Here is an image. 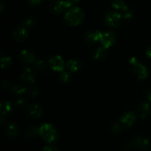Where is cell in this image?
<instances>
[{
    "label": "cell",
    "mask_w": 151,
    "mask_h": 151,
    "mask_svg": "<svg viewBox=\"0 0 151 151\" xmlns=\"http://www.w3.org/2000/svg\"><path fill=\"white\" fill-rule=\"evenodd\" d=\"M84 19V14L82 10L78 7H74L69 9L65 15V20L69 24L76 26L80 24Z\"/></svg>",
    "instance_id": "6da1fadb"
},
{
    "label": "cell",
    "mask_w": 151,
    "mask_h": 151,
    "mask_svg": "<svg viewBox=\"0 0 151 151\" xmlns=\"http://www.w3.org/2000/svg\"><path fill=\"white\" fill-rule=\"evenodd\" d=\"M38 131L40 137L47 142H52L57 138V132L50 124H43L38 128Z\"/></svg>",
    "instance_id": "7a4b0ae2"
},
{
    "label": "cell",
    "mask_w": 151,
    "mask_h": 151,
    "mask_svg": "<svg viewBox=\"0 0 151 151\" xmlns=\"http://www.w3.org/2000/svg\"><path fill=\"white\" fill-rule=\"evenodd\" d=\"M130 63L133 66V71L134 74L137 76V78L139 79H145L148 75L147 69L144 65L140 63L136 58H131L130 60Z\"/></svg>",
    "instance_id": "3957f363"
},
{
    "label": "cell",
    "mask_w": 151,
    "mask_h": 151,
    "mask_svg": "<svg viewBox=\"0 0 151 151\" xmlns=\"http://www.w3.org/2000/svg\"><path fill=\"white\" fill-rule=\"evenodd\" d=\"M115 41H116V35L111 31H107L103 33L100 40L102 46L105 49H109V47H111L112 45H114Z\"/></svg>",
    "instance_id": "277c9868"
},
{
    "label": "cell",
    "mask_w": 151,
    "mask_h": 151,
    "mask_svg": "<svg viewBox=\"0 0 151 151\" xmlns=\"http://www.w3.org/2000/svg\"><path fill=\"white\" fill-rule=\"evenodd\" d=\"M49 64L50 67L55 72H62L64 69V60L59 55L52 57L49 60Z\"/></svg>",
    "instance_id": "5b68a950"
},
{
    "label": "cell",
    "mask_w": 151,
    "mask_h": 151,
    "mask_svg": "<svg viewBox=\"0 0 151 151\" xmlns=\"http://www.w3.org/2000/svg\"><path fill=\"white\" fill-rule=\"evenodd\" d=\"M122 19V16L117 12H111L109 13L106 18V23L112 27H116L119 24Z\"/></svg>",
    "instance_id": "8992f818"
},
{
    "label": "cell",
    "mask_w": 151,
    "mask_h": 151,
    "mask_svg": "<svg viewBox=\"0 0 151 151\" xmlns=\"http://www.w3.org/2000/svg\"><path fill=\"white\" fill-rule=\"evenodd\" d=\"M72 2L69 0H60L57 1L52 7L53 13L58 14V13H62L66 9H69L72 6Z\"/></svg>",
    "instance_id": "52a82bcc"
},
{
    "label": "cell",
    "mask_w": 151,
    "mask_h": 151,
    "mask_svg": "<svg viewBox=\"0 0 151 151\" xmlns=\"http://www.w3.org/2000/svg\"><path fill=\"white\" fill-rule=\"evenodd\" d=\"M136 119H137V118H136L135 114L132 111L127 112L125 114L122 115V117L120 118L121 122L126 127L132 126L134 122H135Z\"/></svg>",
    "instance_id": "ba28073f"
},
{
    "label": "cell",
    "mask_w": 151,
    "mask_h": 151,
    "mask_svg": "<svg viewBox=\"0 0 151 151\" xmlns=\"http://www.w3.org/2000/svg\"><path fill=\"white\" fill-rule=\"evenodd\" d=\"M103 34L100 31H94V32H88L86 35V41L88 44H93L97 41H100Z\"/></svg>",
    "instance_id": "9c48e42d"
},
{
    "label": "cell",
    "mask_w": 151,
    "mask_h": 151,
    "mask_svg": "<svg viewBox=\"0 0 151 151\" xmlns=\"http://www.w3.org/2000/svg\"><path fill=\"white\" fill-rule=\"evenodd\" d=\"M20 59L22 62L26 63H35V56L33 53L28 50H23L20 54Z\"/></svg>",
    "instance_id": "30bf717a"
},
{
    "label": "cell",
    "mask_w": 151,
    "mask_h": 151,
    "mask_svg": "<svg viewBox=\"0 0 151 151\" xmlns=\"http://www.w3.org/2000/svg\"><path fill=\"white\" fill-rule=\"evenodd\" d=\"M22 79L27 83H33L35 81V72L30 68H25L22 74Z\"/></svg>",
    "instance_id": "8fae6325"
},
{
    "label": "cell",
    "mask_w": 151,
    "mask_h": 151,
    "mask_svg": "<svg viewBox=\"0 0 151 151\" xmlns=\"http://www.w3.org/2000/svg\"><path fill=\"white\" fill-rule=\"evenodd\" d=\"M13 37L18 41L24 40L27 37V30L26 27H24V26H22L18 28L15 31L14 33H13Z\"/></svg>",
    "instance_id": "7c38bea8"
},
{
    "label": "cell",
    "mask_w": 151,
    "mask_h": 151,
    "mask_svg": "<svg viewBox=\"0 0 151 151\" xmlns=\"http://www.w3.org/2000/svg\"><path fill=\"white\" fill-rule=\"evenodd\" d=\"M134 145L137 148L142 150H145L149 146V141L147 139L143 137H137L134 139Z\"/></svg>",
    "instance_id": "4fadbf2b"
},
{
    "label": "cell",
    "mask_w": 151,
    "mask_h": 151,
    "mask_svg": "<svg viewBox=\"0 0 151 151\" xmlns=\"http://www.w3.org/2000/svg\"><path fill=\"white\" fill-rule=\"evenodd\" d=\"M29 114L32 117L39 118L42 114V111H41V107L38 105L33 104L29 106Z\"/></svg>",
    "instance_id": "5bb4252c"
},
{
    "label": "cell",
    "mask_w": 151,
    "mask_h": 151,
    "mask_svg": "<svg viewBox=\"0 0 151 151\" xmlns=\"http://www.w3.org/2000/svg\"><path fill=\"white\" fill-rule=\"evenodd\" d=\"M111 4L116 10H121L122 11L128 10V6L125 4L124 0H111Z\"/></svg>",
    "instance_id": "9a60e30c"
},
{
    "label": "cell",
    "mask_w": 151,
    "mask_h": 151,
    "mask_svg": "<svg viewBox=\"0 0 151 151\" xmlns=\"http://www.w3.org/2000/svg\"><path fill=\"white\" fill-rule=\"evenodd\" d=\"M68 69L72 72H76L81 68V63L76 60H70L66 63Z\"/></svg>",
    "instance_id": "2e32d148"
},
{
    "label": "cell",
    "mask_w": 151,
    "mask_h": 151,
    "mask_svg": "<svg viewBox=\"0 0 151 151\" xmlns=\"http://www.w3.org/2000/svg\"><path fill=\"white\" fill-rule=\"evenodd\" d=\"M150 112V106L148 103H144L140 106L139 114L142 118H145L149 115Z\"/></svg>",
    "instance_id": "e0dca14e"
},
{
    "label": "cell",
    "mask_w": 151,
    "mask_h": 151,
    "mask_svg": "<svg viewBox=\"0 0 151 151\" xmlns=\"http://www.w3.org/2000/svg\"><path fill=\"white\" fill-rule=\"evenodd\" d=\"M0 108H1V114L4 115L12 110V105L10 102L2 101L1 103V105H0Z\"/></svg>",
    "instance_id": "ac0fdd59"
},
{
    "label": "cell",
    "mask_w": 151,
    "mask_h": 151,
    "mask_svg": "<svg viewBox=\"0 0 151 151\" xmlns=\"http://www.w3.org/2000/svg\"><path fill=\"white\" fill-rule=\"evenodd\" d=\"M7 134L10 138H14L17 135V127L15 123H10L7 129Z\"/></svg>",
    "instance_id": "d6986e66"
},
{
    "label": "cell",
    "mask_w": 151,
    "mask_h": 151,
    "mask_svg": "<svg viewBox=\"0 0 151 151\" xmlns=\"http://www.w3.org/2000/svg\"><path fill=\"white\" fill-rule=\"evenodd\" d=\"M106 50L104 47H99L96 52H94V58L97 60H100V59H103L106 56Z\"/></svg>",
    "instance_id": "ffe728a7"
},
{
    "label": "cell",
    "mask_w": 151,
    "mask_h": 151,
    "mask_svg": "<svg viewBox=\"0 0 151 151\" xmlns=\"http://www.w3.org/2000/svg\"><path fill=\"white\" fill-rule=\"evenodd\" d=\"M12 63L11 58L8 56H3L1 59V68L4 69V68H7L10 66Z\"/></svg>",
    "instance_id": "44dd1931"
},
{
    "label": "cell",
    "mask_w": 151,
    "mask_h": 151,
    "mask_svg": "<svg viewBox=\"0 0 151 151\" xmlns=\"http://www.w3.org/2000/svg\"><path fill=\"white\" fill-rule=\"evenodd\" d=\"M35 68L39 72H44L46 69V67H47V64H46L45 62L42 60H39L38 61L35 62Z\"/></svg>",
    "instance_id": "7402d4cb"
},
{
    "label": "cell",
    "mask_w": 151,
    "mask_h": 151,
    "mask_svg": "<svg viewBox=\"0 0 151 151\" xmlns=\"http://www.w3.org/2000/svg\"><path fill=\"white\" fill-rule=\"evenodd\" d=\"M38 134H39V131H38V128H31L28 130L27 133V136L29 138H34V137H36Z\"/></svg>",
    "instance_id": "603a6c76"
},
{
    "label": "cell",
    "mask_w": 151,
    "mask_h": 151,
    "mask_svg": "<svg viewBox=\"0 0 151 151\" xmlns=\"http://www.w3.org/2000/svg\"><path fill=\"white\" fill-rule=\"evenodd\" d=\"M26 88H24L22 86H16L13 87V92L14 93V94H19V95L24 94V93L26 92Z\"/></svg>",
    "instance_id": "cb8c5ba5"
},
{
    "label": "cell",
    "mask_w": 151,
    "mask_h": 151,
    "mask_svg": "<svg viewBox=\"0 0 151 151\" xmlns=\"http://www.w3.org/2000/svg\"><path fill=\"white\" fill-rule=\"evenodd\" d=\"M60 78L63 83H67L70 80V75H69V74L68 72H63L61 73V75H60Z\"/></svg>",
    "instance_id": "d4e9b609"
},
{
    "label": "cell",
    "mask_w": 151,
    "mask_h": 151,
    "mask_svg": "<svg viewBox=\"0 0 151 151\" xmlns=\"http://www.w3.org/2000/svg\"><path fill=\"white\" fill-rule=\"evenodd\" d=\"M34 23H35V21H34L33 19H27V20L24 23L22 24V26H24V27H32V25L34 24Z\"/></svg>",
    "instance_id": "484cf974"
},
{
    "label": "cell",
    "mask_w": 151,
    "mask_h": 151,
    "mask_svg": "<svg viewBox=\"0 0 151 151\" xmlns=\"http://www.w3.org/2000/svg\"><path fill=\"white\" fill-rule=\"evenodd\" d=\"M111 130H112V131H113L114 133H119V131L122 130V127L119 125V124L114 123L113 125V126H112Z\"/></svg>",
    "instance_id": "4316f807"
},
{
    "label": "cell",
    "mask_w": 151,
    "mask_h": 151,
    "mask_svg": "<svg viewBox=\"0 0 151 151\" xmlns=\"http://www.w3.org/2000/svg\"><path fill=\"white\" fill-rule=\"evenodd\" d=\"M43 151H58V148L56 147L53 145H48L46 146L44 148Z\"/></svg>",
    "instance_id": "83f0119b"
},
{
    "label": "cell",
    "mask_w": 151,
    "mask_h": 151,
    "mask_svg": "<svg viewBox=\"0 0 151 151\" xmlns=\"http://www.w3.org/2000/svg\"><path fill=\"white\" fill-rule=\"evenodd\" d=\"M123 17L125 18V19H131V17L133 16V14L132 13H131V11H130L129 10H125V11H123Z\"/></svg>",
    "instance_id": "f1b7e54d"
},
{
    "label": "cell",
    "mask_w": 151,
    "mask_h": 151,
    "mask_svg": "<svg viewBox=\"0 0 151 151\" xmlns=\"http://www.w3.org/2000/svg\"><path fill=\"white\" fill-rule=\"evenodd\" d=\"M29 94H30L31 96H35L38 94V90L35 88H31L29 90Z\"/></svg>",
    "instance_id": "f546056e"
},
{
    "label": "cell",
    "mask_w": 151,
    "mask_h": 151,
    "mask_svg": "<svg viewBox=\"0 0 151 151\" xmlns=\"http://www.w3.org/2000/svg\"><path fill=\"white\" fill-rule=\"evenodd\" d=\"M42 0H29V3L30 4H32V6H37L41 2Z\"/></svg>",
    "instance_id": "4dcf8cb0"
},
{
    "label": "cell",
    "mask_w": 151,
    "mask_h": 151,
    "mask_svg": "<svg viewBox=\"0 0 151 151\" xmlns=\"http://www.w3.org/2000/svg\"><path fill=\"white\" fill-rule=\"evenodd\" d=\"M17 106H24V101L23 100H19L17 101Z\"/></svg>",
    "instance_id": "1f68e13d"
},
{
    "label": "cell",
    "mask_w": 151,
    "mask_h": 151,
    "mask_svg": "<svg viewBox=\"0 0 151 151\" xmlns=\"http://www.w3.org/2000/svg\"><path fill=\"white\" fill-rule=\"evenodd\" d=\"M146 55H147V57L151 58V47H149L147 50V51H146Z\"/></svg>",
    "instance_id": "d6a6232c"
},
{
    "label": "cell",
    "mask_w": 151,
    "mask_h": 151,
    "mask_svg": "<svg viewBox=\"0 0 151 151\" xmlns=\"http://www.w3.org/2000/svg\"><path fill=\"white\" fill-rule=\"evenodd\" d=\"M69 1H72V3H78L80 0H69Z\"/></svg>",
    "instance_id": "836d02e7"
},
{
    "label": "cell",
    "mask_w": 151,
    "mask_h": 151,
    "mask_svg": "<svg viewBox=\"0 0 151 151\" xmlns=\"http://www.w3.org/2000/svg\"><path fill=\"white\" fill-rule=\"evenodd\" d=\"M148 99H149V100H150V103H151V92L149 93V94H148Z\"/></svg>",
    "instance_id": "e575fe53"
}]
</instances>
